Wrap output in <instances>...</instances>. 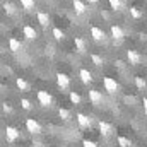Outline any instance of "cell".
<instances>
[{"label": "cell", "instance_id": "28", "mask_svg": "<svg viewBox=\"0 0 147 147\" xmlns=\"http://www.w3.org/2000/svg\"><path fill=\"white\" fill-rule=\"evenodd\" d=\"M130 14H132L134 19H140V17H142V12H140L137 7H130Z\"/></svg>", "mask_w": 147, "mask_h": 147}, {"label": "cell", "instance_id": "9", "mask_svg": "<svg viewBox=\"0 0 147 147\" xmlns=\"http://www.w3.org/2000/svg\"><path fill=\"white\" fill-rule=\"evenodd\" d=\"M98 127H99V132H101L103 137H110L111 134H113V127H111L108 121H103V120H101V121L98 123Z\"/></svg>", "mask_w": 147, "mask_h": 147}, {"label": "cell", "instance_id": "14", "mask_svg": "<svg viewBox=\"0 0 147 147\" xmlns=\"http://www.w3.org/2000/svg\"><path fill=\"white\" fill-rule=\"evenodd\" d=\"M72 5H74V10H75V14H84V12L87 10L86 3H84L82 0H74Z\"/></svg>", "mask_w": 147, "mask_h": 147}, {"label": "cell", "instance_id": "18", "mask_svg": "<svg viewBox=\"0 0 147 147\" xmlns=\"http://www.w3.org/2000/svg\"><path fill=\"white\" fill-rule=\"evenodd\" d=\"M116 144L120 147H132V140L128 137H123V135H118L116 137Z\"/></svg>", "mask_w": 147, "mask_h": 147}, {"label": "cell", "instance_id": "25", "mask_svg": "<svg viewBox=\"0 0 147 147\" xmlns=\"http://www.w3.org/2000/svg\"><path fill=\"white\" fill-rule=\"evenodd\" d=\"M69 98H70V101H72L74 105H80V94H79V92H75V91H70Z\"/></svg>", "mask_w": 147, "mask_h": 147}, {"label": "cell", "instance_id": "22", "mask_svg": "<svg viewBox=\"0 0 147 147\" xmlns=\"http://www.w3.org/2000/svg\"><path fill=\"white\" fill-rule=\"evenodd\" d=\"M3 10H5L7 16H14V14H16V5L10 3V2H5V3H3Z\"/></svg>", "mask_w": 147, "mask_h": 147}, {"label": "cell", "instance_id": "4", "mask_svg": "<svg viewBox=\"0 0 147 147\" xmlns=\"http://www.w3.org/2000/svg\"><path fill=\"white\" fill-rule=\"evenodd\" d=\"M26 128H28V132L31 135H39L41 134V125L34 118H26Z\"/></svg>", "mask_w": 147, "mask_h": 147}, {"label": "cell", "instance_id": "19", "mask_svg": "<svg viewBox=\"0 0 147 147\" xmlns=\"http://www.w3.org/2000/svg\"><path fill=\"white\" fill-rule=\"evenodd\" d=\"M9 48H10V51H19L21 50V41L19 39H16V38H10L9 39Z\"/></svg>", "mask_w": 147, "mask_h": 147}, {"label": "cell", "instance_id": "1", "mask_svg": "<svg viewBox=\"0 0 147 147\" xmlns=\"http://www.w3.org/2000/svg\"><path fill=\"white\" fill-rule=\"evenodd\" d=\"M36 98H38V103H39L43 108H50V106L53 105V98H51V94H50L48 91H38Z\"/></svg>", "mask_w": 147, "mask_h": 147}, {"label": "cell", "instance_id": "2", "mask_svg": "<svg viewBox=\"0 0 147 147\" xmlns=\"http://www.w3.org/2000/svg\"><path fill=\"white\" fill-rule=\"evenodd\" d=\"M103 86H105V91H108L110 94H115V92L120 91V84L113 77H105L103 79Z\"/></svg>", "mask_w": 147, "mask_h": 147}, {"label": "cell", "instance_id": "3", "mask_svg": "<svg viewBox=\"0 0 147 147\" xmlns=\"http://www.w3.org/2000/svg\"><path fill=\"white\" fill-rule=\"evenodd\" d=\"M19 137H21V132L16 128V127H12V125H7V128H5V139H7V142H16V140H19Z\"/></svg>", "mask_w": 147, "mask_h": 147}, {"label": "cell", "instance_id": "31", "mask_svg": "<svg viewBox=\"0 0 147 147\" xmlns=\"http://www.w3.org/2000/svg\"><path fill=\"white\" fill-rule=\"evenodd\" d=\"M2 110H3V113H12V106L9 103H2Z\"/></svg>", "mask_w": 147, "mask_h": 147}, {"label": "cell", "instance_id": "10", "mask_svg": "<svg viewBox=\"0 0 147 147\" xmlns=\"http://www.w3.org/2000/svg\"><path fill=\"white\" fill-rule=\"evenodd\" d=\"M91 36L92 39H96V41H103L106 34H105V31L101 29V28H98V26H91Z\"/></svg>", "mask_w": 147, "mask_h": 147}, {"label": "cell", "instance_id": "7", "mask_svg": "<svg viewBox=\"0 0 147 147\" xmlns=\"http://www.w3.org/2000/svg\"><path fill=\"white\" fill-rule=\"evenodd\" d=\"M89 101L94 105V106H99L103 103V94L98 91V89H91L89 91Z\"/></svg>", "mask_w": 147, "mask_h": 147}, {"label": "cell", "instance_id": "15", "mask_svg": "<svg viewBox=\"0 0 147 147\" xmlns=\"http://www.w3.org/2000/svg\"><path fill=\"white\" fill-rule=\"evenodd\" d=\"M16 86H17V89H19L21 92H28V91H29V84H28L22 77H17V79H16Z\"/></svg>", "mask_w": 147, "mask_h": 147}, {"label": "cell", "instance_id": "8", "mask_svg": "<svg viewBox=\"0 0 147 147\" xmlns=\"http://www.w3.org/2000/svg\"><path fill=\"white\" fill-rule=\"evenodd\" d=\"M75 120H77V123H79L80 128H89L91 127V118L87 115H84V113H77L75 115Z\"/></svg>", "mask_w": 147, "mask_h": 147}, {"label": "cell", "instance_id": "20", "mask_svg": "<svg viewBox=\"0 0 147 147\" xmlns=\"http://www.w3.org/2000/svg\"><path fill=\"white\" fill-rule=\"evenodd\" d=\"M91 62H92L96 67H101V65H105V58H103L101 55H96V53H92V55H91Z\"/></svg>", "mask_w": 147, "mask_h": 147}, {"label": "cell", "instance_id": "5", "mask_svg": "<svg viewBox=\"0 0 147 147\" xmlns=\"http://www.w3.org/2000/svg\"><path fill=\"white\" fill-rule=\"evenodd\" d=\"M57 86L62 89V91H65V89H69V86H70V77L67 75V74H63V72H58L57 75Z\"/></svg>", "mask_w": 147, "mask_h": 147}, {"label": "cell", "instance_id": "13", "mask_svg": "<svg viewBox=\"0 0 147 147\" xmlns=\"http://www.w3.org/2000/svg\"><path fill=\"white\" fill-rule=\"evenodd\" d=\"M22 34L28 38V39H36L38 38V33L33 26H24V28H22Z\"/></svg>", "mask_w": 147, "mask_h": 147}, {"label": "cell", "instance_id": "16", "mask_svg": "<svg viewBox=\"0 0 147 147\" xmlns=\"http://www.w3.org/2000/svg\"><path fill=\"white\" fill-rule=\"evenodd\" d=\"M36 17H38V22H39L43 28H46V26L50 24V16H48L46 12H38Z\"/></svg>", "mask_w": 147, "mask_h": 147}, {"label": "cell", "instance_id": "11", "mask_svg": "<svg viewBox=\"0 0 147 147\" xmlns=\"http://www.w3.org/2000/svg\"><path fill=\"white\" fill-rule=\"evenodd\" d=\"M79 77H80L82 84H86V86H89V84L92 82V74L89 72L87 69H80V70H79Z\"/></svg>", "mask_w": 147, "mask_h": 147}, {"label": "cell", "instance_id": "6", "mask_svg": "<svg viewBox=\"0 0 147 147\" xmlns=\"http://www.w3.org/2000/svg\"><path fill=\"white\" fill-rule=\"evenodd\" d=\"M127 60H128L130 65H139L142 62V57H140V53L137 50H128L127 51Z\"/></svg>", "mask_w": 147, "mask_h": 147}, {"label": "cell", "instance_id": "36", "mask_svg": "<svg viewBox=\"0 0 147 147\" xmlns=\"http://www.w3.org/2000/svg\"><path fill=\"white\" fill-rule=\"evenodd\" d=\"M146 53H147V48H146Z\"/></svg>", "mask_w": 147, "mask_h": 147}, {"label": "cell", "instance_id": "30", "mask_svg": "<svg viewBox=\"0 0 147 147\" xmlns=\"http://www.w3.org/2000/svg\"><path fill=\"white\" fill-rule=\"evenodd\" d=\"M82 147H98V146H96L92 140H87V139H84V140H82Z\"/></svg>", "mask_w": 147, "mask_h": 147}, {"label": "cell", "instance_id": "24", "mask_svg": "<svg viewBox=\"0 0 147 147\" xmlns=\"http://www.w3.org/2000/svg\"><path fill=\"white\" fill-rule=\"evenodd\" d=\"M21 5L26 10H33L34 9V0H21Z\"/></svg>", "mask_w": 147, "mask_h": 147}, {"label": "cell", "instance_id": "34", "mask_svg": "<svg viewBox=\"0 0 147 147\" xmlns=\"http://www.w3.org/2000/svg\"><path fill=\"white\" fill-rule=\"evenodd\" d=\"M89 2H91V3H98L99 0H89Z\"/></svg>", "mask_w": 147, "mask_h": 147}, {"label": "cell", "instance_id": "33", "mask_svg": "<svg viewBox=\"0 0 147 147\" xmlns=\"http://www.w3.org/2000/svg\"><path fill=\"white\" fill-rule=\"evenodd\" d=\"M142 105H144V111L147 113V98H144V101H142Z\"/></svg>", "mask_w": 147, "mask_h": 147}, {"label": "cell", "instance_id": "21", "mask_svg": "<svg viewBox=\"0 0 147 147\" xmlns=\"http://www.w3.org/2000/svg\"><path fill=\"white\" fill-rule=\"evenodd\" d=\"M58 116H60L63 121H69V120L72 118V113L67 110V108H60V110H58Z\"/></svg>", "mask_w": 147, "mask_h": 147}, {"label": "cell", "instance_id": "35", "mask_svg": "<svg viewBox=\"0 0 147 147\" xmlns=\"http://www.w3.org/2000/svg\"><path fill=\"white\" fill-rule=\"evenodd\" d=\"M46 147H53V146H46Z\"/></svg>", "mask_w": 147, "mask_h": 147}, {"label": "cell", "instance_id": "26", "mask_svg": "<svg viewBox=\"0 0 147 147\" xmlns=\"http://www.w3.org/2000/svg\"><path fill=\"white\" fill-rule=\"evenodd\" d=\"M108 2H110V7L115 10V12L121 10V0H108Z\"/></svg>", "mask_w": 147, "mask_h": 147}, {"label": "cell", "instance_id": "23", "mask_svg": "<svg viewBox=\"0 0 147 147\" xmlns=\"http://www.w3.org/2000/svg\"><path fill=\"white\" fill-rule=\"evenodd\" d=\"M53 38H55L57 41H62V39H65V33H63L60 28H53Z\"/></svg>", "mask_w": 147, "mask_h": 147}, {"label": "cell", "instance_id": "17", "mask_svg": "<svg viewBox=\"0 0 147 147\" xmlns=\"http://www.w3.org/2000/svg\"><path fill=\"white\" fill-rule=\"evenodd\" d=\"M74 45H75V50L79 51V53H84L86 51V43H84V39L82 38H74Z\"/></svg>", "mask_w": 147, "mask_h": 147}, {"label": "cell", "instance_id": "12", "mask_svg": "<svg viewBox=\"0 0 147 147\" xmlns=\"http://www.w3.org/2000/svg\"><path fill=\"white\" fill-rule=\"evenodd\" d=\"M111 38L113 39H118V41H121L123 38H125V33H123V29L120 28V26H116V24H113L111 26Z\"/></svg>", "mask_w": 147, "mask_h": 147}, {"label": "cell", "instance_id": "32", "mask_svg": "<svg viewBox=\"0 0 147 147\" xmlns=\"http://www.w3.org/2000/svg\"><path fill=\"white\" fill-rule=\"evenodd\" d=\"M115 65H116L120 70H123V69H125V63H123V60H116V62H115Z\"/></svg>", "mask_w": 147, "mask_h": 147}, {"label": "cell", "instance_id": "29", "mask_svg": "<svg viewBox=\"0 0 147 147\" xmlns=\"http://www.w3.org/2000/svg\"><path fill=\"white\" fill-rule=\"evenodd\" d=\"M21 106H22V108H24V110H33V105H31V101H29V99H26V98H22V99H21Z\"/></svg>", "mask_w": 147, "mask_h": 147}, {"label": "cell", "instance_id": "27", "mask_svg": "<svg viewBox=\"0 0 147 147\" xmlns=\"http://www.w3.org/2000/svg\"><path fill=\"white\" fill-rule=\"evenodd\" d=\"M135 86H137V89H139V91H144L147 84H146V80H144L142 77H135Z\"/></svg>", "mask_w": 147, "mask_h": 147}]
</instances>
